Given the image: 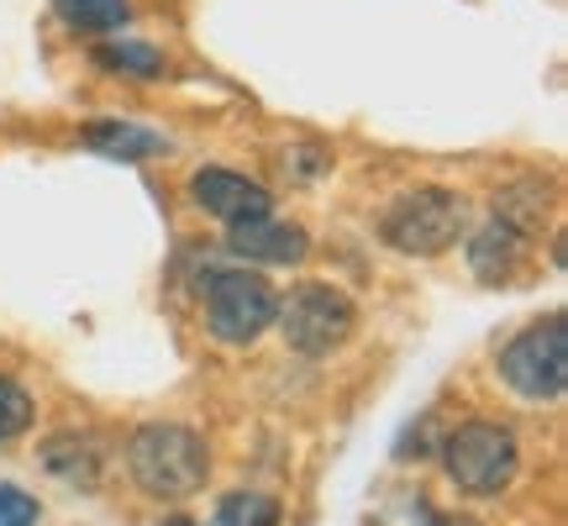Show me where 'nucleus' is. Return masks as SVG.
<instances>
[{"instance_id":"nucleus-1","label":"nucleus","mask_w":568,"mask_h":526,"mask_svg":"<svg viewBox=\"0 0 568 526\" xmlns=\"http://www.w3.org/2000/svg\"><path fill=\"white\" fill-rule=\"evenodd\" d=\"M126 468H132L142 495H153V500H190L195 489H205L211 453H205V443L190 426L148 422L126 443Z\"/></svg>"},{"instance_id":"nucleus-2","label":"nucleus","mask_w":568,"mask_h":526,"mask_svg":"<svg viewBox=\"0 0 568 526\" xmlns=\"http://www.w3.org/2000/svg\"><path fill=\"white\" fill-rule=\"evenodd\" d=\"M443 464H447V479L464 489V495L489 500V495H500V489L516 479L521 443H516V432L500 422H464L443 443Z\"/></svg>"},{"instance_id":"nucleus-3","label":"nucleus","mask_w":568,"mask_h":526,"mask_svg":"<svg viewBox=\"0 0 568 526\" xmlns=\"http://www.w3.org/2000/svg\"><path fill=\"white\" fill-rule=\"evenodd\" d=\"M274 322H280L284 343L295 347V353H305V358H326V353H337V347L353 337L358 311H353V301H347L337 284L305 280L280 301Z\"/></svg>"},{"instance_id":"nucleus-4","label":"nucleus","mask_w":568,"mask_h":526,"mask_svg":"<svg viewBox=\"0 0 568 526\" xmlns=\"http://www.w3.org/2000/svg\"><path fill=\"white\" fill-rule=\"evenodd\" d=\"M468 211L453 190H410L379 216V237H385L395 253H410V259H437L464 237Z\"/></svg>"},{"instance_id":"nucleus-5","label":"nucleus","mask_w":568,"mask_h":526,"mask_svg":"<svg viewBox=\"0 0 568 526\" xmlns=\"http://www.w3.org/2000/svg\"><path fill=\"white\" fill-rule=\"evenodd\" d=\"M274 311H280L274 284L264 274H247V269H226L205 290V326L226 347H253L274 326Z\"/></svg>"},{"instance_id":"nucleus-6","label":"nucleus","mask_w":568,"mask_h":526,"mask_svg":"<svg viewBox=\"0 0 568 526\" xmlns=\"http://www.w3.org/2000/svg\"><path fill=\"white\" fill-rule=\"evenodd\" d=\"M500 380L527 401H558L568 385V326L564 316L531 322L500 347Z\"/></svg>"},{"instance_id":"nucleus-7","label":"nucleus","mask_w":568,"mask_h":526,"mask_svg":"<svg viewBox=\"0 0 568 526\" xmlns=\"http://www.w3.org/2000/svg\"><path fill=\"white\" fill-rule=\"evenodd\" d=\"M190 201L201 205V211H211V216H222L226 226L274 211V195L258 180L237 174V169H195L190 174Z\"/></svg>"},{"instance_id":"nucleus-8","label":"nucleus","mask_w":568,"mask_h":526,"mask_svg":"<svg viewBox=\"0 0 568 526\" xmlns=\"http://www.w3.org/2000/svg\"><path fill=\"white\" fill-rule=\"evenodd\" d=\"M226 247L253 263H301L311 253V237H305V226L274 222V211H268V216H247V222L226 226Z\"/></svg>"},{"instance_id":"nucleus-9","label":"nucleus","mask_w":568,"mask_h":526,"mask_svg":"<svg viewBox=\"0 0 568 526\" xmlns=\"http://www.w3.org/2000/svg\"><path fill=\"white\" fill-rule=\"evenodd\" d=\"M468 263H474V274L489 284H506L521 274V263H527V232H516L510 222H495L468 243Z\"/></svg>"},{"instance_id":"nucleus-10","label":"nucleus","mask_w":568,"mask_h":526,"mask_svg":"<svg viewBox=\"0 0 568 526\" xmlns=\"http://www.w3.org/2000/svg\"><path fill=\"white\" fill-rule=\"evenodd\" d=\"M42 464L53 468L59 479H69V485H95L101 453H95V443L80 437V432H59V437H48V447H42Z\"/></svg>"},{"instance_id":"nucleus-11","label":"nucleus","mask_w":568,"mask_h":526,"mask_svg":"<svg viewBox=\"0 0 568 526\" xmlns=\"http://www.w3.org/2000/svg\"><path fill=\"white\" fill-rule=\"evenodd\" d=\"M95 63L105 74H126V80H163V53L153 42H138V38H111L95 48Z\"/></svg>"},{"instance_id":"nucleus-12","label":"nucleus","mask_w":568,"mask_h":526,"mask_svg":"<svg viewBox=\"0 0 568 526\" xmlns=\"http://www.w3.org/2000/svg\"><path fill=\"white\" fill-rule=\"evenodd\" d=\"M84 148H95V153H105V159H122V163H142L153 159L163 148L159 132H142V127L132 122H101L84 132Z\"/></svg>"},{"instance_id":"nucleus-13","label":"nucleus","mask_w":568,"mask_h":526,"mask_svg":"<svg viewBox=\"0 0 568 526\" xmlns=\"http://www.w3.org/2000/svg\"><path fill=\"white\" fill-rule=\"evenodd\" d=\"M59 6V17L74 27V32H116L126 27L132 17V6L126 0H53Z\"/></svg>"},{"instance_id":"nucleus-14","label":"nucleus","mask_w":568,"mask_h":526,"mask_svg":"<svg viewBox=\"0 0 568 526\" xmlns=\"http://www.w3.org/2000/svg\"><path fill=\"white\" fill-rule=\"evenodd\" d=\"M216 526H280V500L264 489H232L216 506Z\"/></svg>"},{"instance_id":"nucleus-15","label":"nucleus","mask_w":568,"mask_h":526,"mask_svg":"<svg viewBox=\"0 0 568 526\" xmlns=\"http://www.w3.org/2000/svg\"><path fill=\"white\" fill-rule=\"evenodd\" d=\"M32 395L17 385V380H6L0 374V443H17V437H27L32 432Z\"/></svg>"},{"instance_id":"nucleus-16","label":"nucleus","mask_w":568,"mask_h":526,"mask_svg":"<svg viewBox=\"0 0 568 526\" xmlns=\"http://www.w3.org/2000/svg\"><path fill=\"white\" fill-rule=\"evenodd\" d=\"M38 500L21 485H0V526H38Z\"/></svg>"},{"instance_id":"nucleus-17","label":"nucleus","mask_w":568,"mask_h":526,"mask_svg":"<svg viewBox=\"0 0 568 526\" xmlns=\"http://www.w3.org/2000/svg\"><path fill=\"white\" fill-rule=\"evenodd\" d=\"M432 526H479V522H464V516H437Z\"/></svg>"},{"instance_id":"nucleus-18","label":"nucleus","mask_w":568,"mask_h":526,"mask_svg":"<svg viewBox=\"0 0 568 526\" xmlns=\"http://www.w3.org/2000/svg\"><path fill=\"white\" fill-rule=\"evenodd\" d=\"M163 526H195V522H163Z\"/></svg>"}]
</instances>
